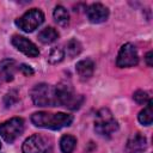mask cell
Returning <instances> with one entry per match:
<instances>
[{
    "label": "cell",
    "mask_w": 153,
    "mask_h": 153,
    "mask_svg": "<svg viewBox=\"0 0 153 153\" xmlns=\"http://www.w3.org/2000/svg\"><path fill=\"white\" fill-rule=\"evenodd\" d=\"M133 99H134L137 104H140V105H145V104H147V103L151 100L148 93H147L146 91H142V90L135 91L134 94H133Z\"/></svg>",
    "instance_id": "ffe728a7"
},
{
    "label": "cell",
    "mask_w": 153,
    "mask_h": 153,
    "mask_svg": "<svg viewBox=\"0 0 153 153\" xmlns=\"http://www.w3.org/2000/svg\"><path fill=\"white\" fill-rule=\"evenodd\" d=\"M152 55H153V53L152 51H148L147 54H146V56H145V60H146V62H147V65L149 66V67H152V65H153V62H152Z\"/></svg>",
    "instance_id": "603a6c76"
},
{
    "label": "cell",
    "mask_w": 153,
    "mask_h": 153,
    "mask_svg": "<svg viewBox=\"0 0 153 153\" xmlns=\"http://www.w3.org/2000/svg\"><path fill=\"white\" fill-rule=\"evenodd\" d=\"M75 71L81 80H87L93 75L94 72V62L91 59H84L76 62Z\"/></svg>",
    "instance_id": "7c38bea8"
},
{
    "label": "cell",
    "mask_w": 153,
    "mask_h": 153,
    "mask_svg": "<svg viewBox=\"0 0 153 153\" xmlns=\"http://www.w3.org/2000/svg\"><path fill=\"white\" fill-rule=\"evenodd\" d=\"M31 99L37 106H57V96L55 86L49 84H37L30 91Z\"/></svg>",
    "instance_id": "7a4b0ae2"
},
{
    "label": "cell",
    "mask_w": 153,
    "mask_h": 153,
    "mask_svg": "<svg viewBox=\"0 0 153 153\" xmlns=\"http://www.w3.org/2000/svg\"><path fill=\"white\" fill-rule=\"evenodd\" d=\"M82 50V45L81 43L76 39V38H72L67 42L66 44V50H65V54H67L69 57H74L76 55H79Z\"/></svg>",
    "instance_id": "ac0fdd59"
},
{
    "label": "cell",
    "mask_w": 153,
    "mask_h": 153,
    "mask_svg": "<svg viewBox=\"0 0 153 153\" xmlns=\"http://www.w3.org/2000/svg\"><path fill=\"white\" fill-rule=\"evenodd\" d=\"M76 146V139L73 135L66 134L60 139V148L62 153H72Z\"/></svg>",
    "instance_id": "e0dca14e"
},
{
    "label": "cell",
    "mask_w": 153,
    "mask_h": 153,
    "mask_svg": "<svg viewBox=\"0 0 153 153\" xmlns=\"http://www.w3.org/2000/svg\"><path fill=\"white\" fill-rule=\"evenodd\" d=\"M137 120L142 126H151L153 122V103L149 100L146 106L139 112Z\"/></svg>",
    "instance_id": "5bb4252c"
},
{
    "label": "cell",
    "mask_w": 153,
    "mask_h": 153,
    "mask_svg": "<svg viewBox=\"0 0 153 153\" xmlns=\"http://www.w3.org/2000/svg\"><path fill=\"white\" fill-rule=\"evenodd\" d=\"M17 99H18L17 92H16V91H10V92L5 96V104H6V106H11L13 103L17 102Z\"/></svg>",
    "instance_id": "44dd1931"
},
{
    "label": "cell",
    "mask_w": 153,
    "mask_h": 153,
    "mask_svg": "<svg viewBox=\"0 0 153 153\" xmlns=\"http://www.w3.org/2000/svg\"><path fill=\"white\" fill-rule=\"evenodd\" d=\"M24 131V120L20 117L10 118L0 124V136L7 142H14Z\"/></svg>",
    "instance_id": "5b68a950"
},
{
    "label": "cell",
    "mask_w": 153,
    "mask_h": 153,
    "mask_svg": "<svg viewBox=\"0 0 153 153\" xmlns=\"http://www.w3.org/2000/svg\"><path fill=\"white\" fill-rule=\"evenodd\" d=\"M18 69H19L24 75H26V76L33 74V69H32L30 66H27V65H20V66L18 67Z\"/></svg>",
    "instance_id": "7402d4cb"
},
{
    "label": "cell",
    "mask_w": 153,
    "mask_h": 153,
    "mask_svg": "<svg viewBox=\"0 0 153 153\" xmlns=\"http://www.w3.org/2000/svg\"><path fill=\"white\" fill-rule=\"evenodd\" d=\"M57 38H59V32L54 27H51V26L44 27L38 33V39L43 44H50V43L55 42Z\"/></svg>",
    "instance_id": "9a60e30c"
},
{
    "label": "cell",
    "mask_w": 153,
    "mask_h": 153,
    "mask_svg": "<svg viewBox=\"0 0 153 153\" xmlns=\"http://www.w3.org/2000/svg\"><path fill=\"white\" fill-rule=\"evenodd\" d=\"M137 63H139V54L135 45L131 43L123 44L118 51L116 65L121 68H126V67H134Z\"/></svg>",
    "instance_id": "ba28073f"
},
{
    "label": "cell",
    "mask_w": 153,
    "mask_h": 153,
    "mask_svg": "<svg viewBox=\"0 0 153 153\" xmlns=\"http://www.w3.org/2000/svg\"><path fill=\"white\" fill-rule=\"evenodd\" d=\"M17 65L13 60H4L0 62V78L4 81H12Z\"/></svg>",
    "instance_id": "4fadbf2b"
},
{
    "label": "cell",
    "mask_w": 153,
    "mask_h": 153,
    "mask_svg": "<svg viewBox=\"0 0 153 153\" xmlns=\"http://www.w3.org/2000/svg\"><path fill=\"white\" fill-rule=\"evenodd\" d=\"M73 121L72 115L65 114V112H45V111H38L32 114L31 122L39 128L51 129V130H59L61 128L71 126Z\"/></svg>",
    "instance_id": "6da1fadb"
},
{
    "label": "cell",
    "mask_w": 153,
    "mask_h": 153,
    "mask_svg": "<svg viewBox=\"0 0 153 153\" xmlns=\"http://www.w3.org/2000/svg\"><path fill=\"white\" fill-rule=\"evenodd\" d=\"M118 129V123L108 109H102L97 112L94 121V130L100 136H111Z\"/></svg>",
    "instance_id": "277c9868"
},
{
    "label": "cell",
    "mask_w": 153,
    "mask_h": 153,
    "mask_svg": "<svg viewBox=\"0 0 153 153\" xmlns=\"http://www.w3.org/2000/svg\"><path fill=\"white\" fill-rule=\"evenodd\" d=\"M44 22V14L38 8H31L16 20V25L24 32H32Z\"/></svg>",
    "instance_id": "52a82bcc"
},
{
    "label": "cell",
    "mask_w": 153,
    "mask_h": 153,
    "mask_svg": "<svg viewBox=\"0 0 153 153\" xmlns=\"http://www.w3.org/2000/svg\"><path fill=\"white\" fill-rule=\"evenodd\" d=\"M147 148V139L141 133L134 134L126 145L127 153H143Z\"/></svg>",
    "instance_id": "8fae6325"
},
{
    "label": "cell",
    "mask_w": 153,
    "mask_h": 153,
    "mask_svg": "<svg viewBox=\"0 0 153 153\" xmlns=\"http://www.w3.org/2000/svg\"><path fill=\"white\" fill-rule=\"evenodd\" d=\"M0 148H1V142H0Z\"/></svg>",
    "instance_id": "cb8c5ba5"
},
{
    "label": "cell",
    "mask_w": 153,
    "mask_h": 153,
    "mask_svg": "<svg viewBox=\"0 0 153 153\" xmlns=\"http://www.w3.org/2000/svg\"><path fill=\"white\" fill-rule=\"evenodd\" d=\"M11 43L14 48H17L19 51H22L23 54H25L26 56L30 57H36L39 55V50L36 47L35 43H32L30 39H27L24 36H19V35H14L11 39Z\"/></svg>",
    "instance_id": "9c48e42d"
},
{
    "label": "cell",
    "mask_w": 153,
    "mask_h": 153,
    "mask_svg": "<svg viewBox=\"0 0 153 153\" xmlns=\"http://www.w3.org/2000/svg\"><path fill=\"white\" fill-rule=\"evenodd\" d=\"M86 16H87V19L93 24L104 23L109 18V10L103 4H99V2L92 4L87 7Z\"/></svg>",
    "instance_id": "30bf717a"
},
{
    "label": "cell",
    "mask_w": 153,
    "mask_h": 153,
    "mask_svg": "<svg viewBox=\"0 0 153 153\" xmlns=\"http://www.w3.org/2000/svg\"><path fill=\"white\" fill-rule=\"evenodd\" d=\"M22 151L23 153H51L53 143L47 136L35 134L24 141Z\"/></svg>",
    "instance_id": "8992f818"
},
{
    "label": "cell",
    "mask_w": 153,
    "mask_h": 153,
    "mask_svg": "<svg viewBox=\"0 0 153 153\" xmlns=\"http://www.w3.org/2000/svg\"><path fill=\"white\" fill-rule=\"evenodd\" d=\"M55 90H56L59 105L66 106L71 110H76L81 106L84 102V97L81 94H76L69 84L61 82L57 86H55Z\"/></svg>",
    "instance_id": "3957f363"
},
{
    "label": "cell",
    "mask_w": 153,
    "mask_h": 153,
    "mask_svg": "<svg viewBox=\"0 0 153 153\" xmlns=\"http://www.w3.org/2000/svg\"><path fill=\"white\" fill-rule=\"evenodd\" d=\"M53 16H54L55 22L60 26H67L68 25V23H69V13L63 6H61V5L56 6L54 12H53Z\"/></svg>",
    "instance_id": "2e32d148"
},
{
    "label": "cell",
    "mask_w": 153,
    "mask_h": 153,
    "mask_svg": "<svg viewBox=\"0 0 153 153\" xmlns=\"http://www.w3.org/2000/svg\"><path fill=\"white\" fill-rule=\"evenodd\" d=\"M65 57V50L60 47H55L51 49L49 56H48V62L51 65H56L59 62H61Z\"/></svg>",
    "instance_id": "d6986e66"
}]
</instances>
